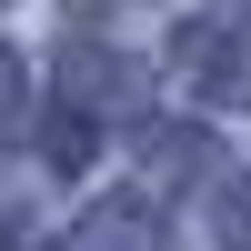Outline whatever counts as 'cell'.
<instances>
[{
  "mask_svg": "<svg viewBox=\"0 0 251 251\" xmlns=\"http://www.w3.org/2000/svg\"><path fill=\"white\" fill-rule=\"evenodd\" d=\"M20 111V71H10V50H0V121Z\"/></svg>",
  "mask_w": 251,
  "mask_h": 251,
  "instance_id": "obj_3",
  "label": "cell"
},
{
  "mask_svg": "<svg viewBox=\"0 0 251 251\" xmlns=\"http://www.w3.org/2000/svg\"><path fill=\"white\" fill-rule=\"evenodd\" d=\"M0 251H30V241H20V231H10V221H0Z\"/></svg>",
  "mask_w": 251,
  "mask_h": 251,
  "instance_id": "obj_4",
  "label": "cell"
},
{
  "mask_svg": "<svg viewBox=\"0 0 251 251\" xmlns=\"http://www.w3.org/2000/svg\"><path fill=\"white\" fill-rule=\"evenodd\" d=\"M171 60H181V80H191L201 100H251V40L221 30V20H191V30L171 40Z\"/></svg>",
  "mask_w": 251,
  "mask_h": 251,
  "instance_id": "obj_1",
  "label": "cell"
},
{
  "mask_svg": "<svg viewBox=\"0 0 251 251\" xmlns=\"http://www.w3.org/2000/svg\"><path fill=\"white\" fill-rule=\"evenodd\" d=\"M221 251H251V181L221 191Z\"/></svg>",
  "mask_w": 251,
  "mask_h": 251,
  "instance_id": "obj_2",
  "label": "cell"
}]
</instances>
